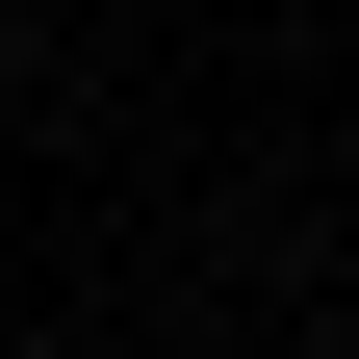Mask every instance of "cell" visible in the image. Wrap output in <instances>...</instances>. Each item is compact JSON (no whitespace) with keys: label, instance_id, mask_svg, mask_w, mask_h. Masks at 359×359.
<instances>
[]
</instances>
